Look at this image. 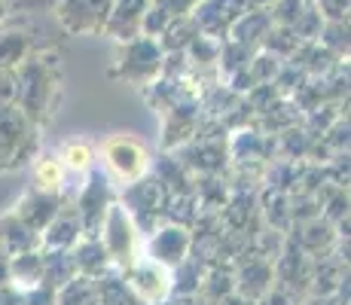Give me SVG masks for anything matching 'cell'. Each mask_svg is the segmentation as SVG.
I'll return each mask as SVG.
<instances>
[{"label":"cell","instance_id":"1","mask_svg":"<svg viewBox=\"0 0 351 305\" xmlns=\"http://www.w3.org/2000/svg\"><path fill=\"white\" fill-rule=\"evenodd\" d=\"M16 80H19V101L16 107L28 117L34 128H40L46 119L52 117L56 107V92H58V67L56 58L43 56V58H25L16 67Z\"/></svg>","mask_w":351,"mask_h":305},{"label":"cell","instance_id":"2","mask_svg":"<svg viewBox=\"0 0 351 305\" xmlns=\"http://www.w3.org/2000/svg\"><path fill=\"white\" fill-rule=\"evenodd\" d=\"M37 147V128L19 107H0V174L16 171Z\"/></svg>","mask_w":351,"mask_h":305},{"label":"cell","instance_id":"3","mask_svg":"<svg viewBox=\"0 0 351 305\" xmlns=\"http://www.w3.org/2000/svg\"><path fill=\"white\" fill-rule=\"evenodd\" d=\"M125 284L138 293L141 302H162L171 293V269L153 263L150 256H134Z\"/></svg>","mask_w":351,"mask_h":305},{"label":"cell","instance_id":"4","mask_svg":"<svg viewBox=\"0 0 351 305\" xmlns=\"http://www.w3.org/2000/svg\"><path fill=\"white\" fill-rule=\"evenodd\" d=\"M104 159H107V165L117 171V178L125 180V183L144 180L147 168H150L147 150L134 138H125V134L107 141V144H104Z\"/></svg>","mask_w":351,"mask_h":305},{"label":"cell","instance_id":"5","mask_svg":"<svg viewBox=\"0 0 351 305\" xmlns=\"http://www.w3.org/2000/svg\"><path fill=\"white\" fill-rule=\"evenodd\" d=\"M101 226H104V239H101V244H104L110 263L128 269L134 263V226H132V220H128L125 208L110 205V211H107Z\"/></svg>","mask_w":351,"mask_h":305},{"label":"cell","instance_id":"6","mask_svg":"<svg viewBox=\"0 0 351 305\" xmlns=\"http://www.w3.org/2000/svg\"><path fill=\"white\" fill-rule=\"evenodd\" d=\"M73 211H77L80 223H83V232L89 235V239H95L107 211H110V189H107V180L101 178V174H92L89 178Z\"/></svg>","mask_w":351,"mask_h":305},{"label":"cell","instance_id":"7","mask_svg":"<svg viewBox=\"0 0 351 305\" xmlns=\"http://www.w3.org/2000/svg\"><path fill=\"white\" fill-rule=\"evenodd\" d=\"M186 250H190V235L180 226H165L147 241V256L153 263L165 269H178L186 260Z\"/></svg>","mask_w":351,"mask_h":305},{"label":"cell","instance_id":"8","mask_svg":"<svg viewBox=\"0 0 351 305\" xmlns=\"http://www.w3.org/2000/svg\"><path fill=\"white\" fill-rule=\"evenodd\" d=\"M58 208H62L58 193H40V189H34V193H28L25 199H19V205L12 208V214L40 235L46 226H49L52 217L58 214Z\"/></svg>","mask_w":351,"mask_h":305},{"label":"cell","instance_id":"9","mask_svg":"<svg viewBox=\"0 0 351 305\" xmlns=\"http://www.w3.org/2000/svg\"><path fill=\"white\" fill-rule=\"evenodd\" d=\"M80 239H83V223H80L77 211H64V208H58L49 226L40 232V244H46L52 250H71Z\"/></svg>","mask_w":351,"mask_h":305},{"label":"cell","instance_id":"10","mask_svg":"<svg viewBox=\"0 0 351 305\" xmlns=\"http://www.w3.org/2000/svg\"><path fill=\"white\" fill-rule=\"evenodd\" d=\"M0 247L6 250V256H19L28 250L40 247V235L31 226H25L16 214H3L0 217Z\"/></svg>","mask_w":351,"mask_h":305},{"label":"cell","instance_id":"11","mask_svg":"<svg viewBox=\"0 0 351 305\" xmlns=\"http://www.w3.org/2000/svg\"><path fill=\"white\" fill-rule=\"evenodd\" d=\"M71 256H73L77 275L92 278V281H98L101 275H107V266H110V256H107L104 244L98 239H80L71 247Z\"/></svg>","mask_w":351,"mask_h":305},{"label":"cell","instance_id":"12","mask_svg":"<svg viewBox=\"0 0 351 305\" xmlns=\"http://www.w3.org/2000/svg\"><path fill=\"white\" fill-rule=\"evenodd\" d=\"M10 284H16L19 290L43 287V254L28 250V254L10 256Z\"/></svg>","mask_w":351,"mask_h":305},{"label":"cell","instance_id":"13","mask_svg":"<svg viewBox=\"0 0 351 305\" xmlns=\"http://www.w3.org/2000/svg\"><path fill=\"white\" fill-rule=\"evenodd\" d=\"M56 305H98V281L73 275L56 293Z\"/></svg>","mask_w":351,"mask_h":305},{"label":"cell","instance_id":"14","mask_svg":"<svg viewBox=\"0 0 351 305\" xmlns=\"http://www.w3.org/2000/svg\"><path fill=\"white\" fill-rule=\"evenodd\" d=\"M62 183H64V168L58 159L34 162V189H40V193H58Z\"/></svg>","mask_w":351,"mask_h":305},{"label":"cell","instance_id":"15","mask_svg":"<svg viewBox=\"0 0 351 305\" xmlns=\"http://www.w3.org/2000/svg\"><path fill=\"white\" fill-rule=\"evenodd\" d=\"M28 37L22 34H0V71H12L28 58Z\"/></svg>","mask_w":351,"mask_h":305},{"label":"cell","instance_id":"16","mask_svg":"<svg viewBox=\"0 0 351 305\" xmlns=\"http://www.w3.org/2000/svg\"><path fill=\"white\" fill-rule=\"evenodd\" d=\"M159 67V49L156 43H134L132 46V61L123 64L125 77H134V71H141V77H150Z\"/></svg>","mask_w":351,"mask_h":305},{"label":"cell","instance_id":"17","mask_svg":"<svg viewBox=\"0 0 351 305\" xmlns=\"http://www.w3.org/2000/svg\"><path fill=\"white\" fill-rule=\"evenodd\" d=\"M58 162H62V168H71V171L83 174L86 168L92 165L89 144H83V141H67V144L62 147V153H58Z\"/></svg>","mask_w":351,"mask_h":305},{"label":"cell","instance_id":"18","mask_svg":"<svg viewBox=\"0 0 351 305\" xmlns=\"http://www.w3.org/2000/svg\"><path fill=\"white\" fill-rule=\"evenodd\" d=\"M25 305H56V293H52L49 287L28 290V296H25Z\"/></svg>","mask_w":351,"mask_h":305},{"label":"cell","instance_id":"19","mask_svg":"<svg viewBox=\"0 0 351 305\" xmlns=\"http://www.w3.org/2000/svg\"><path fill=\"white\" fill-rule=\"evenodd\" d=\"M6 284H10V256L0 247V287H6Z\"/></svg>","mask_w":351,"mask_h":305},{"label":"cell","instance_id":"20","mask_svg":"<svg viewBox=\"0 0 351 305\" xmlns=\"http://www.w3.org/2000/svg\"><path fill=\"white\" fill-rule=\"evenodd\" d=\"M0 16H3V6H0Z\"/></svg>","mask_w":351,"mask_h":305}]
</instances>
